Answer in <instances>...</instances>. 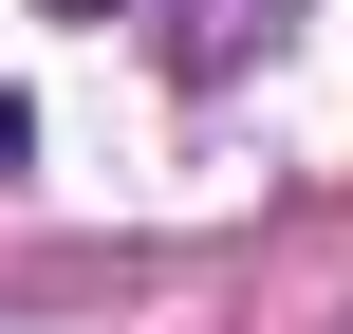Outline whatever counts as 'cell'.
Instances as JSON below:
<instances>
[{
	"label": "cell",
	"instance_id": "1",
	"mask_svg": "<svg viewBox=\"0 0 353 334\" xmlns=\"http://www.w3.org/2000/svg\"><path fill=\"white\" fill-rule=\"evenodd\" d=\"M19 149H37V130H19V93H0V167H19Z\"/></svg>",
	"mask_w": 353,
	"mask_h": 334
},
{
	"label": "cell",
	"instance_id": "2",
	"mask_svg": "<svg viewBox=\"0 0 353 334\" xmlns=\"http://www.w3.org/2000/svg\"><path fill=\"white\" fill-rule=\"evenodd\" d=\"M56 19H93V0H56Z\"/></svg>",
	"mask_w": 353,
	"mask_h": 334
}]
</instances>
